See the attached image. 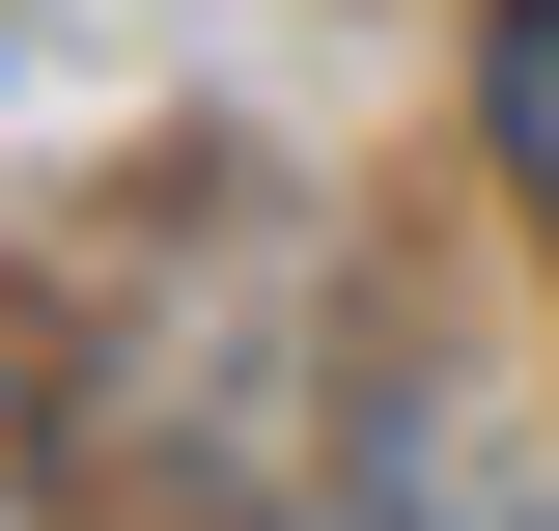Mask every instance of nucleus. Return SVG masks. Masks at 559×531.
<instances>
[{"instance_id": "1", "label": "nucleus", "mask_w": 559, "mask_h": 531, "mask_svg": "<svg viewBox=\"0 0 559 531\" xmlns=\"http://www.w3.org/2000/svg\"><path fill=\"white\" fill-rule=\"evenodd\" d=\"M476 140H503V197L559 224V0H476Z\"/></svg>"}]
</instances>
